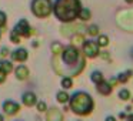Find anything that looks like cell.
<instances>
[{"instance_id":"6da1fadb","label":"cell","mask_w":133,"mask_h":121,"mask_svg":"<svg viewBox=\"0 0 133 121\" xmlns=\"http://www.w3.org/2000/svg\"><path fill=\"white\" fill-rule=\"evenodd\" d=\"M80 10V0H55L53 3V14L59 21L64 24L75 21L79 17Z\"/></svg>"},{"instance_id":"7a4b0ae2","label":"cell","mask_w":133,"mask_h":121,"mask_svg":"<svg viewBox=\"0 0 133 121\" xmlns=\"http://www.w3.org/2000/svg\"><path fill=\"white\" fill-rule=\"evenodd\" d=\"M69 107L76 115H84L92 114L93 108H95V101H93L92 95L86 91H76L70 95L69 98Z\"/></svg>"},{"instance_id":"3957f363","label":"cell","mask_w":133,"mask_h":121,"mask_svg":"<svg viewBox=\"0 0 133 121\" xmlns=\"http://www.w3.org/2000/svg\"><path fill=\"white\" fill-rule=\"evenodd\" d=\"M60 56H62V61L69 69H72L70 75H79L82 73V70L84 69V57L82 56L77 47L73 46V44H69V46L64 47Z\"/></svg>"},{"instance_id":"277c9868","label":"cell","mask_w":133,"mask_h":121,"mask_svg":"<svg viewBox=\"0 0 133 121\" xmlns=\"http://www.w3.org/2000/svg\"><path fill=\"white\" fill-rule=\"evenodd\" d=\"M30 10L35 17L46 19L53 13V2L52 0H32Z\"/></svg>"},{"instance_id":"5b68a950","label":"cell","mask_w":133,"mask_h":121,"mask_svg":"<svg viewBox=\"0 0 133 121\" xmlns=\"http://www.w3.org/2000/svg\"><path fill=\"white\" fill-rule=\"evenodd\" d=\"M82 51L83 56L87 58H96L100 54V47L96 43V40H84L83 46H82Z\"/></svg>"},{"instance_id":"8992f818","label":"cell","mask_w":133,"mask_h":121,"mask_svg":"<svg viewBox=\"0 0 133 121\" xmlns=\"http://www.w3.org/2000/svg\"><path fill=\"white\" fill-rule=\"evenodd\" d=\"M13 30H15V32L17 33V34L20 36L22 39H23V37L27 39V37H30V36L33 34V29H32L30 23L26 20V19H20V20H19L17 23L15 24Z\"/></svg>"},{"instance_id":"52a82bcc","label":"cell","mask_w":133,"mask_h":121,"mask_svg":"<svg viewBox=\"0 0 133 121\" xmlns=\"http://www.w3.org/2000/svg\"><path fill=\"white\" fill-rule=\"evenodd\" d=\"M2 110H3V112L6 115H16L20 111V104L13 100H6L2 104Z\"/></svg>"},{"instance_id":"ba28073f","label":"cell","mask_w":133,"mask_h":121,"mask_svg":"<svg viewBox=\"0 0 133 121\" xmlns=\"http://www.w3.org/2000/svg\"><path fill=\"white\" fill-rule=\"evenodd\" d=\"M13 71V61L0 60V84H3L7 78V74Z\"/></svg>"},{"instance_id":"9c48e42d","label":"cell","mask_w":133,"mask_h":121,"mask_svg":"<svg viewBox=\"0 0 133 121\" xmlns=\"http://www.w3.org/2000/svg\"><path fill=\"white\" fill-rule=\"evenodd\" d=\"M10 58L15 63H24L29 58V53H27V50L24 47H19V49L10 51Z\"/></svg>"},{"instance_id":"30bf717a","label":"cell","mask_w":133,"mask_h":121,"mask_svg":"<svg viewBox=\"0 0 133 121\" xmlns=\"http://www.w3.org/2000/svg\"><path fill=\"white\" fill-rule=\"evenodd\" d=\"M37 95L35 94L33 91H26L22 94V103L24 104L26 107H33L37 104Z\"/></svg>"},{"instance_id":"8fae6325","label":"cell","mask_w":133,"mask_h":121,"mask_svg":"<svg viewBox=\"0 0 133 121\" xmlns=\"http://www.w3.org/2000/svg\"><path fill=\"white\" fill-rule=\"evenodd\" d=\"M46 121H63V114L59 108L52 107L46 111Z\"/></svg>"},{"instance_id":"7c38bea8","label":"cell","mask_w":133,"mask_h":121,"mask_svg":"<svg viewBox=\"0 0 133 121\" xmlns=\"http://www.w3.org/2000/svg\"><path fill=\"white\" fill-rule=\"evenodd\" d=\"M96 90H97V93L102 94V95H110L112 91H113V87L109 84V81L103 80V81H100V83L96 84Z\"/></svg>"},{"instance_id":"4fadbf2b","label":"cell","mask_w":133,"mask_h":121,"mask_svg":"<svg viewBox=\"0 0 133 121\" xmlns=\"http://www.w3.org/2000/svg\"><path fill=\"white\" fill-rule=\"evenodd\" d=\"M29 74H30V71H29V69H27L24 64H20V66H17L15 69V75H16V78H17V80H20V81L27 80Z\"/></svg>"},{"instance_id":"5bb4252c","label":"cell","mask_w":133,"mask_h":121,"mask_svg":"<svg viewBox=\"0 0 133 121\" xmlns=\"http://www.w3.org/2000/svg\"><path fill=\"white\" fill-rule=\"evenodd\" d=\"M132 75H133V71H132V70H126V71L119 73V74L116 75V78H117V83L124 84V83H127V81L130 80V77H132Z\"/></svg>"},{"instance_id":"9a60e30c","label":"cell","mask_w":133,"mask_h":121,"mask_svg":"<svg viewBox=\"0 0 133 121\" xmlns=\"http://www.w3.org/2000/svg\"><path fill=\"white\" fill-rule=\"evenodd\" d=\"M69 98H70V95L67 94L66 90H62V91L56 93V100H57L60 104H67L69 103Z\"/></svg>"},{"instance_id":"2e32d148","label":"cell","mask_w":133,"mask_h":121,"mask_svg":"<svg viewBox=\"0 0 133 121\" xmlns=\"http://www.w3.org/2000/svg\"><path fill=\"white\" fill-rule=\"evenodd\" d=\"M60 86L63 87V90H69L73 87V78L70 77V75H64V77H62L60 80Z\"/></svg>"},{"instance_id":"e0dca14e","label":"cell","mask_w":133,"mask_h":121,"mask_svg":"<svg viewBox=\"0 0 133 121\" xmlns=\"http://www.w3.org/2000/svg\"><path fill=\"white\" fill-rule=\"evenodd\" d=\"M77 19H80L82 21L90 20V19H92V12H90L87 7H82V10H80V13H79V17Z\"/></svg>"},{"instance_id":"ac0fdd59","label":"cell","mask_w":133,"mask_h":121,"mask_svg":"<svg viewBox=\"0 0 133 121\" xmlns=\"http://www.w3.org/2000/svg\"><path fill=\"white\" fill-rule=\"evenodd\" d=\"M90 80H92L95 84H97V83H100V81H103V80H104L103 73L99 71V70H95V71H92V74H90Z\"/></svg>"},{"instance_id":"d6986e66","label":"cell","mask_w":133,"mask_h":121,"mask_svg":"<svg viewBox=\"0 0 133 121\" xmlns=\"http://www.w3.org/2000/svg\"><path fill=\"white\" fill-rule=\"evenodd\" d=\"M50 49H52V53H53L55 56H59L62 51H63L64 46H63L62 43H59V41H53L52 46H50Z\"/></svg>"},{"instance_id":"ffe728a7","label":"cell","mask_w":133,"mask_h":121,"mask_svg":"<svg viewBox=\"0 0 133 121\" xmlns=\"http://www.w3.org/2000/svg\"><path fill=\"white\" fill-rule=\"evenodd\" d=\"M109 37H107L106 34H99L97 36V40H96V43L99 44V47H107L109 46Z\"/></svg>"},{"instance_id":"44dd1931","label":"cell","mask_w":133,"mask_h":121,"mask_svg":"<svg viewBox=\"0 0 133 121\" xmlns=\"http://www.w3.org/2000/svg\"><path fill=\"white\" fill-rule=\"evenodd\" d=\"M119 98H120L122 101H127V100H130V91L127 88H122L120 91H119Z\"/></svg>"},{"instance_id":"7402d4cb","label":"cell","mask_w":133,"mask_h":121,"mask_svg":"<svg viewBox=\"0 0 133 121\" xmlns=\"http://www.w3.org/2000/svg\"><path fill=\"white\" fill-rule=\"evenodd\" d=\"M87 33H89L90 36H99V26L97 24H90L89 27H87Z\"/></svg>"},{"instance_id":"603a6c76","label":"cell","mask_w":133,"mask_h":121,"mask_svg":"<svg viewBox=\"0 0 133 121\" xmlns=\"http://www.w3.org/2000/svg\"><path fill=\"white\" fill-rule=\"evenodd\" d=\"M7 24V14L3 12V10H0V30L4 29Z\"/></svg>"},{"instance_id":"cb8c5ba5","label":"cell","mask_w":133,"mask_h":121,"mask_svg":"<svg viewBox=\"0 0 133 121\" xmlns=\"http://www.w3.org/2000/svg\"><path fill=\"white\" fill-rule=\"evenodd\" d=\"M20 40H22L20 36H19L15 30H12V32H10V41H12V43H15V44H19V43H20Z\"/></svg>"},{"instance_id":"d4e9b609","label":"cell","mask_w":133,"mask_h":121,"mask_svg":"<svg viewBox=\"0 0 133 121\" xmlns=\"http://www.w3.org/2000/svg\"><path fill=\"white\" fill-rule=\"evenodd\" d=\"M36 110L40 112H46L47 111V105L44 101H37V104H36Z\"/></svg>"},{"instance_id":"484cf974","label":"cell","mask_w":133,"mask_h":121,"mask_svg":"<svg viewBox=\"0 0 133 121\" xmlns=\"http://www.w3.org/2000/svg\"><path fill=\"white\" fill-rule=\"evenodd\" d=\"M10 54V50H9V47H2V49H0V56H2V57H6V56H9Z\"/></svg>"},{"instance_id":"4316f807","label":"cell","mask_w":133,"mask_h":121,"mask_svg":"<svg viewBox=\"0 0 133 121\" xmlns=\"http://www.w3.org/2000/svg\"><path fill=\"white\" fill-rule=\"evenodd\" d=\"M100 56L102 58H104V60H110V54H109V51H100Z\"/></svg>"},{"instance_id":"83f0119b","label":"cell","mask_w":133,"mask_h":121,"mask_svg":"<svg viewBox=\"0 0 133 121\" xmlns=\"http://www.w3.org/2000/svg\"><path fill=\"white\" fill-rule=\"evenodd\" d=\"M109 84H110L112 87H115L116 84H117V78H116V77H112V78L109 80Z\"/></svg>"},{"instance_id":"f1b7e54d","label":"cell","mask_w":133,"mask_h":121,"mask_svg":"<svg viewBox=\"0 0 133 121\" xmlns=\"http://www.w3.org/2000/svg\"><path fill=\"white\" fill-rule=\"evenodd\" d=\"M104 121H116V117H115V115H107Z\"/></svg>"},{"instance_id":"f546056e","label":"cell","mask_w":133,"mask_h":121,"mask_svg":"<svg viewBox=\"0 0 133 121\" xmlns=\"http://www.w3.org/2000/svg\"><path fill=\"white\" fill-rule=\"evenodd\" d=\"M126 117H127L126 112H120V114H119V118H126Z\"/></svg>"},{"instance_id":"4dcf8cb0","label":"cell","mask_w":133,"mask_h":121,"mask_svg":"<svg viewBox=\"0 0 133 121\" xmlns=\"http://www.w3.org/2000/svg\"><path fill=\"white\" fill-rule=\"evenodd\" d=\"M126 120H127V121H133V115H132V114H130V115H127V117H126Z\"/></svg>"},{"instance_id":"1f68e13d","label":"cell","mask_w":133,"mask_h":121,"mask_svg":"<svg viewBox=\"0 0 133 121\" xmlns=\"http://www.w3.org/2000/svg\"><path fill=\"white\" fill-rule=\"evenodd\" d=\"M32 46H33V47H37V46H39V43H37V41H33Z\"/></svg>"},{"instance_id":"d6a6232c","label":"cell","mask_w":133,"mask_h":121,"mask_svg":"<svg viewBox=\"0 0 133 121\" xmlns=\"http://www.w3.org/2000/svg\"><path fill=\"white\" fill-rule=\"evenodd\" d=\"M124 2H126L127 4H132V3H133V0H124Z\"/></svg>"},{"instance_id":"836d02e7","label":"cell","mask_w":133,"mask_h":121,"mask_svg":"<svg viewBox=\"0 0 133 121\" xmlns=\"http://www.w3.org/2000/svg\"><path fill=\"white\" fill-rule=\"evenodd\" d=\"M0 121H4V117H3V114L0 112Z\"/></svg>"},{"instance_id":"e575fe53","label":"cell","mask_w":133,"mask_h":121,"mask_svg":"<svg viewBox=\"0 0 133 121\" xmlns=\"http://www.w3.org/2000/svg\"><path fill=\"white\" fill-rule=\"evenodd\" d=\"M0 37H2V30H0Z\"/></svg>"},{"instance_id":"d590c367","label":"cell","mask_w":133,"mask_h":121,"mask_svg":"<svg viewBox=\"0 0 133 121\" xmlns=\"http://www.w3.org/2000/svg\"><path fill=\"white\" fill-rule=\"evenodd\" d=\"M132 57H133V51H132Z\"/></svg>"}]
</instances>
